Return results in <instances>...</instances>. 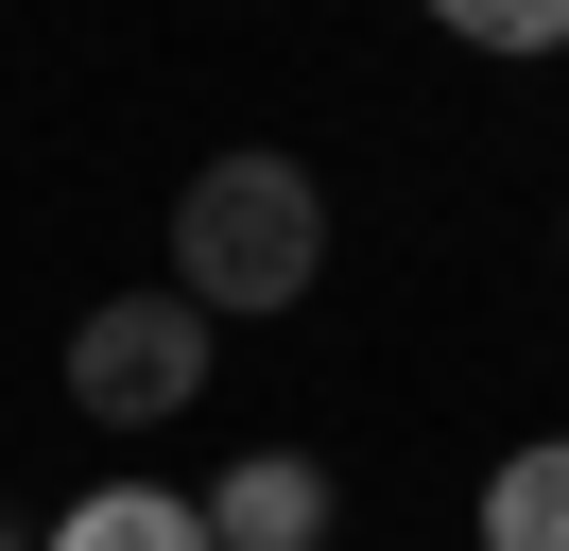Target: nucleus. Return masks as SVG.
<instances>
[{
	"label": "nucleus",
	"mask_w": 569,
	"mask_h": 551,
	"mask_svg": "<svg viewBox=\"0 0 569 551\" xmlns=\"http://www.w3.org/2000/svg\"><path fill=\"white\" fill-rule=\"evenodd\" d=\"M311 259H328V207L293 156H208L173 190V293L190 310H293Z\"/></svg>",
	"instance_id": "obj_1"
},
{
	"label": "nucleus",
	"mask_w": 569,
	"mask_h": 551,
	"mask_svg": "<svg viewBox=\"0 0 569 551\" xmlns=\"http://www.w3.org/2000/svg\"><path fill=\"white\" fill-rule=\"evenodd\" d=\"M70 397L104 413V431L190 413V397H208V310H190V293H104V310L70 328Z\"/></svg>",
	"instance_id": "obj_2"
},
{
	"label": "nucleus",
	"mask_w": 569,
	"mask_h": 551,
	"mask_svg": "<svg viewBox=\"0 0 569 551\" xmlns=\"http://www.w3.org/2000/svg\"><path fill=\"white\" fill-rule=\"evenodd\" d=\"M190 517H208V551H328V465L311 448H242Z\"/></svg>",
	"instance_id": "obj_3"
},
{
	"label": "nucleus",
	"mask_w": 569,
	"mask_h": 551,
	"mask_svg": "<svg viewBox=\"0 0 569 551\" xmlns=\"http://www.w3.org/2000/svg\"><path fill=\"white\" fill-rule=\"evenodd\" d=\"M36 551H208V517H190L173 482H87V500L52 517Z\"/></svg>",
	"instance_id": "obj_4"
},
{
	"label": "nucleus",
	"mask_w": 569,
	"mask_h": 551,
	"mask_svg": "<svg viewBox=\"0 0 569 551\" xmlns=\"http://www.w3.org/2000/svg\"><path fill=\"white\" fill-rule=\"evenodd\" d=\"M483 551H569V448H518L483 482Z\"/></svg>",
	"instance_id": "obj_5"
},
{
	"label": "nucleus",
	"mask_w": 569,
	"mask_h": 551,
	"mask_svg": "<svg viewBox=\"0 0 569 551\" xmlns=\"http://www.w3.org/2000/svg\"><path fill=\"white\" fill-rule=\"evenodd\" d=\"M466 52H569V0H431Z\"/></svg>",
	"instance_id": "obj_6"
},
{
	"label": "nucleus",
	"mask_w": 569,
	"mask_h": 551,
	"mask_svg": "<svg viewBox=\"0 0 569 551\" xmlns=\"http://www.w3.org/2000/svg\"><path fill=\"white\" fill-rule=\"evenodd\" d=\"M0 551H36V534H0Z\"/></svg>",
	"instance_id": "obj_7"
}]
</instances>
